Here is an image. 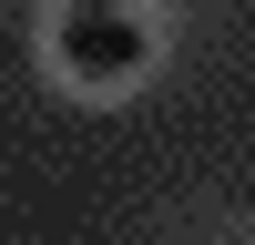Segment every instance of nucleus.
I'll list each match as a JSON object with an SVG mask.
<instances>
[{
    "instance_id": "f257e3e1",
    "label": "nucleus",
    "mask_w": 255,
    "mask_h": 245,
    "mask_svg": "<svg viewBox=\"0 0 255 245\" xmlns=\"http://www.w3.org/2000/svg\"><path fill=\"white\" fill-rule=\"evenodd\" d=\"M61 61L92 72V82H113V72H133V61H143V31H133L123 10H72V20H61Z\"/></svg>"
}]
</instances>
